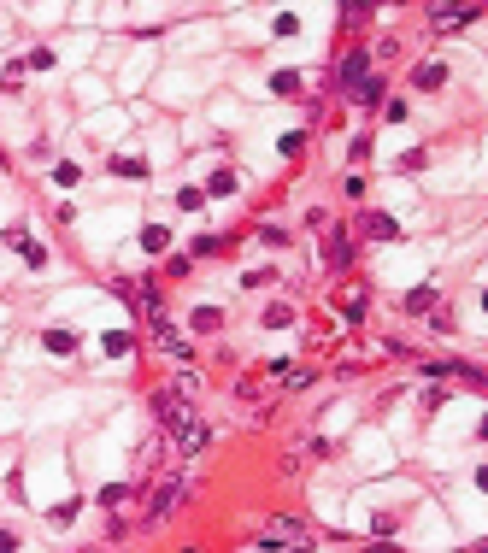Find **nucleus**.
Returning <instances> with one entry per match:
<instances>
[{
    "label": "nucleus",
    "mask_w": 488,
    "mask_h": 553,
    "mask_svg": "<svg viewBox=\"0 0 488 553\" xmlns=\"http://www.w3.org/2000/svg\"><path fill=\"white\" fill-rule=\"evenodd\" d=\"M429 24H442V30H459V24H477V6H459V12H429Z\"/></svg>",
    "instance_id": "39448f33"
},
{
    "label": "nucleus",
    "mask_w": 488,
    "mask_h": 553,
    "mask_svg": "<svg viewBox=\"0 0 488 553\" xmlns=\"http://www.w3.org/2000/svg\"><path fill=\"white\" fill-rule=\"evenodd\" d=\"M183 500H188V483H183V477H171V483L153 494V507H148V524H159V518H171V512H177L183 507Z\"/></svg>",
    "instance_id": "f03ea898"
},
{
    "label": "nucleus",
    "mask_w": 488,
    "mask_h": 553,
    "mask_svg": "<svg viewBox=\"0 0 488 553\" xmlns=\"http://www.w3.org/2000/svg\"><path fill=\"white\" fill-rule=\"evenodd\" d=\"M153 335H159V342H165V353H171V359H194V347H188V342H183V335H177V330H171L165 318H153Z\"/></svg>",
    "instance_id": "7ed1b4c3"
},
{
    "label": "nucleus",
    "mask_w": 488,
    "mask_h": 553,
    "mask_svg": "<svg viewBox=\"0 0 488 553\" xmlns=\"http://www.w3.org/2000/svg\"><path fill=\"white\" fill-rule=\"evenodd\" d=\"M347 253H353V248H347V235H330V242H324V265L341 271V265H347Z\"/></svg>",
    "instance_id": "20e7f679"
},
{
    "label": "nucleus",
    "mask_w": 488,
    "mask_h": 553,
    "mask_svg": "<svg viewBox=\"0 0 488 553\" xmlns=\"http://www.w3.org/2000/svg\"><path fill=\"white\" fill-rule=\"evenodd\" d=\"M341 83H347V88H359V83H365V54H353L347 65H341Z\"/></svg>",
    "instance_id": "423d86ee"
},
{
    "label": "nucleus",
    "mask_w": 488,
    "mask_h": 553,
    "mask_svg": "<svg viewBox=\"0 0 488 553\" xmlns=\"http://www.w3.org/2000/svg\"><path fill=\"white\" fill-rule=\"evenodd\" d=\"M442 83V65H418V88H435Z\"/></svg>",
    "instance_id": "0eeeda50"
},
{
    "label": "nucleus",
    "mask_w": 488,
    "mask_h": 553,
    "mask_svg": "<svg viewBox=\"0 0 488 553\" xmlns=\"http://www.w3.org/2000/svg\"><path fill=\"white\" fill-rule=\"evenodd\" d=\"M306 542H312V530L300 518H277L271 530H265V547H306Z\"/></svg>",
    "instance_id": "f257e3e1"
}]
</instances>
